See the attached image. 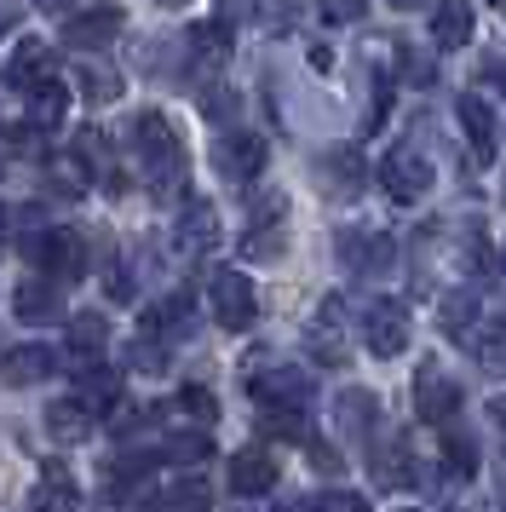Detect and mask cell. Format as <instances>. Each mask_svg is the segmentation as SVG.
I'll return each instance as SVG.
<instances>
[{"mask_svg": "<svg viewBox=\"0 0 506 512\" xmlns=\"http://www.w3.org/2000/svg\"><path fill=\"white\" fill-rule=\"evenodd\" d=\"M52 64H58V52L46 47V41H23V47L12 52V64H6V87L41 93L46 81H52Z\"/></svg>", "mask_w": 506, "mask_h": 512, "instance_id": "cell-13", "label": "cell"}, {"mask_svg": "<svg viewBox=\"0 0 506 512\" xmlns=\"http://www.w3.org/2000/svg\"><path fill=\"white\" fill-rule=\"evenodd\" d=\"M133 150L150 162V190L156 196H173L184 185V144L173 139V127H167L161 110H144L133 121Z\"/></svg>", "mask_w": 506, "mask_h": 512, "instance_id": "cell-1", "label": "cell"}, {"mask_svg": "<svg viewBox=\"0 0 506 512\" xmlns=\"http://www.w3.org/2000/svg\"><path fill=\"white\" fill-rule=\"evenodd\" d=\"M23 512H81V489H75V478H69L64 461L41 466V478H35V489H29Z\"/></svg>", "mask_w": 506, "mask_h": 512, "instance_id": "cell-9", "label": "cell"}, {"mask_svg": "<svg viewBox=\"0 0 506 512\" xmlns=\"http://www.w3.org/2000/svg\"><path fill=\"white\" fill-rule=\"evenodd\" d=\"M6 29H12V18H6V12H0V35H6Z\"/></svg>", "mask_w": 506, "mask_h": 512, "instance_id": "cell-46", "label": "cell"}, {"mask_svg": "<svg viewBox=\"0 0 506 512\" xmlns=\"http://www.w3.org/2000/svg\"><path fill=\"white\" fill-rule=\"evenodd\" d=\"M363 179H368V162L351 150V144H334V150H322V190L334 196V202H351V196H363Z\"/></svg>", "mask_w": 506, "mask_h": 512, "instance_id": "cell-10", "label": "cell"}, {"mask_svg": "<svg viewBox=\"0 0 506 512\" xmlns=\"http://www.w3.org/2000/svg\"><path fill=\"white\" fill-rule=\"evenodd\" d=\"M0 374H6V386H35V380H52V374H58V351H52V346H12V351H6V363H0Z\"/></svg>", "mask_w": 506, "mask_h": 512, "instance_id": "cell-18", "label": "cell"}, {"mask_svg": "<svg viewBox=\"0 0 506 512\" xmlns=\"http://www.w3.org/2000/svg\"><path fill=\"white\" fill-rule=\"evenodd\" d=\"M317 12H322V24H357L368 12V0H317Z\"/></svg>", "mask_w": 506, "mask_h": 512, "instance_id": "cell-36", "label": "cell"}, {"mask_svg": "<svg viewBox=\"0 0 506 512\" xmlns=\"http://www.w3.org/2000/svg\"><path fill=\"white\" fill-rule=\"evenodd\" d=\"M121 29H127V18H121L115 6H98V12H81V18H69V24H64V41H69L75 52H98V47H110Z\"/></svg>", "mask_w": 506, "mask_h": 512, "instance_id": "cell-15", "label": "cell"}, {"mask_svg": "<svg viewBox=\"0 0 506 512\" xmlns=\"http://www.w3.org/2000/svg\"><path fill=\"white\" fill-rule=\"evenodd\" d=\"M213 242H219V213H213V202H190V208L179 213V248L202 254Z\"/></svg>", "mask_w": 506, "mask_h": 512, "instance_id": "cell-20", "label": "cell"}, {"mask_svg": "<svg viewBox=\"0 0 506 512\" xmlns=\"http://www.w3.org/2000/svg\"><path fill=\"white\" fill-rule=\"evenodd\" d=\"M265 156H271V144H265V133H219V144H213V167L225 173V179H236V185H248V179H259L265 173Z\"/></svg>", "mask_w": 506, "mask_h": 512, "instance_id": "cell-4", "label": "cell"}, {"mask_svg": "<svg viewBox=\"0 0 506 512\" xmlns=\"http://www.w3.org/2000/svg\"><path fill=\"white\" fill-rule=\"evenodd\" d=\"M156 6H167V12H179V6H184V0H156Z\"/></svg>", "mask_w": 506, "mask_h": 512, "instance_id": "cell-45", "label": "cell"}, {"mask_svg": "<svg viewBox=\"0 0 506 512\" xmlns=\"http://www.w3.org/2000/svg\"><path fill=\"white\" fill-rule=\"evenodd\" d=\"M12 311H18V323L29 328H46V323H64V294H58V282H23L18 294H12Z\"/></svg>", "mask_w": 506, "mask_h": 512, "instance_id": "cell-12", "label": "cell"}, {"mask_svg": "<svg viewBox=\"0 0 506 512\" xmlns=\"http://www.w3.org/2000/svg\"><path fill=\"white\" fill-rule=\"evenodd\" d=\"M75 403H81L87 415L121 409V374L104 369V363H81V374H75Z\"/></svg>", "mask_w": 506, "mask_h": 512, "instance_id": "cell-14", "label": "cell"}, {"mask_svg": "<svg viewBox=\"0 0 506 512\" xmlns=\"http://www.w3.org/2000/svg\"><path fill=\"white\" fill-rule=\"evenodd\" d=\"M29 259L35 271H46V282H75L87 271V242L69 225H46L41 236H29Z\"/></svg>", "mask_w": 506, "mask_h": 512, "instance_id": "cell-2", "label": "cell"}, {"mask_svg": "<svg viewBox=\"0 0 506 512\" xmlns=\"http://www.w3.org/2000/svg\"><path fill=\"white\" fill-rule=\"evenodd\" d=\"M340 254H345V265L351 271H386L391 265V236H345L340 242Z\"/></svg>", "mask_w": 506, "mask_h": 512, "instance_id": "cell-22", "label": "cell"}, {"mask_svg": "<svg viewBox=\"0 0 506 512\" xmlns=\"http://www.w3.org/2000/svg\"><path fill=\"white\" fill-rule=\"evenodd\" d=\"M6 236H12V213L0 208V248H6Z\"/></svg>", "mask_w": 506, "mask_h": 512, "instance_id": "cell-43", "label": "cell"}, {"mask_svg": "<svg viewBox=\"0 0 506 512\" xmlns=\"http://www.w3.org/2000/svg\"><path fill=\"white\" fill-rule=\"evenodd\" d=\"M460 409V386L449 380V369L443 363H420L414 369V415L432 420V426H449Z\"/></svg>", "mask_w": 506, "mask_h": 512, "instance_id": "cell-5", "label": "cell"}, {"mask_svg": "<svg viewBox=\"0 0 506 512\" xmlns=\"http://www.w3.org/2000/svg\"><path fill=\"white\" fill-rule=\"evenodd\" d=\"M104 340H110V323L104 317H92V311H81V317H69V346L75 351H104Z\"/></svg>", "mask_w": 506, "mask_h": 512, "instance_id": "cell-27", "label": "cell"}, {"mask_svg": "<svg viewBox=\"0 0 506 512\" xmlns=\"http://www.w3.org/2000/svg\"><path fill=\"white\" fill-rule=\"evenodd\" d=\"M478 363L489 374H506V323L489 334V340H478Z\"/></svg>", "mask_w": 506, "mask_h": 512, "instance_id": "cell-37", "label": "cell"}, {"mask_svg": "<svg viewBox=\"0 0 506 512\" xmlns=\"http://www.w3.org/2000/svg\"><path fill=\"white\" fill-rule=\"evenodd\" d=\"M489 420H495V426L506 432V397H495V403H489Z\"/></svg>", "mask_w": 506, "mask_h": 512, "instance_id": "cell-40", "label": "cell"}, {"mask_svg": "<svg viewBox=\"0 0 506 512\" xmlns=\"http://www.w3.org/2000/svg\"><path fill=\"white\" fill-rule=\"evenodd\" d=\"M190 47L202 52V58H225L230 52V29L225 24H196L190 29Z\"/></svg>", "mask_w": 506, "mask_h": 512, "instance_id": "cell-32", "label": "cell"}, {"mask_svg": "<svg viewBox=\"0 0 506 512\" xmlns=\"http://www.w3.org/2000/svg\"><path fill=\"white\" fill-rule=\"evenodd\" d=\"M144 334H150V340H161V346H167V340H184V334H190V294L161 300L156 311L144 317Z\"/></svg>", "mask_w": 506, "mask_h": 512, "instance_id": "cell-21", "label": "cell"}, {"mask_svg": "<svg viewBox=\"0 0 506 512\" xmlns=\"http://www.w3.org/2000/svg\"><path fill=\"white\" fill-rule=\"evenodd\" d=\"M46 426H52L58 438H81V432L92 426V415L75 403V397H64V403H52V409H46Z\"/></svg>", "mask_w": 506, "mask_h": 512, "instance_id": "cell-28", "label": "cell"}, {"mask_svg": "<svg viewBox=\"0 0 506 512\" xmlns=\"http://www.w3.org/2000/svg\"><path fill=\"white\" fill-rule=\"evenodd\" d=\"M374 415H380V397L363 392V386L340 392V403H334V426H340L345 438H368L374 432Z\"/></svg>", "mask_w": 506, "mask_h": 512, "instance_id": "cell-19", "label": "cell"}, {"mask_svg": "<svg viewBox=\"0 0 506 512\" xmlns=\"http://www.w3.org/2000/svg\"><path fill=\"white\" fill-rule=\"evenodd\" d=\"M35 12H69V0H29Z\"/></svg>", "mask_w": 506, "mask_h": 512, "instance_id": "cell-41", "label": "cell"}, {"mask_svg": "<svg viewBox=\"0 0 506 512\" xmlns=\"http://www.w3.org/2000/svg\"><path fill=\"white\" fill-rule=\"evenodd\" d=\"M363 346L374 351V357H403V351H409V311L397 300H368Z\"/></svg>", "mask_w": 506, "mask_h": 512, "instance_id": "cell-6", "label": "cell"}, {"mask_svg": "<svg viewBox=\"0 0 506 512\" xmlns=\"http://www.w3.org/2000/svg\"><path fill=\"white\" fill-rule=\"evenodd\" d=\"M489 6H506V0H489Z\"/></svg>", "mask_w": 506, "mask_h": 512, "instance_id": "cell-47", "label": "cell"}, {"mask_svg": "<svg viewBox=\"0 0 506 512\" xmlns=\"http://www.w3.org/2000/svg\"><path fill=\"white\" fill-rule=\"evenodd\" d=\"M75 87H81V98H92V104H110V98L121 93L115 70H104V64H81V70H75Z\"/></svg>", "mask_w": 506, "mask_h": 512, "instance_id": "cell-25", "label": "cell"}, {"mask_svg": "<svg viewBox=\"0 0 506 512\" xmlns=\"http://www.w3.org/2000/svg\"><path fill=\"white\" fill-rule=\"evenodd\" d=\"M380 185H386L391 202H420L432 190V162L403 144V150H391L386 162H380Z\"/></svg>", "mask_w": 506, "mask_h": 512, "instance_id": "cell-8", "label": "cell"}, {"mask_svg": "<svg viewBox=\"0 0 506 512\" xmlns=\"http://www.w3.org/2000/svg\"><path fill=\"white\" fill-rule=\"evenodd\" d=\"M472 311H478L472 294H449V300H443V328H449V334H466V328H472Z\"/></svg>", "mask_w": 506, "mask_h": 512, "instance_id": "cell-35", "label": "cell"}, {"mask_svg": "<svg viewBox=\"0 0 506 512\" xmlns=\"http://www.w3.org/2000/svg\"><path fill=\"white\" fill-rule=\"evenodd\" d=\"M64 104H69V93L58 87V81H46L41 93H35V116H29V127H52V121L64 116Z\"/></svg>", "mask_w": 506, "mask_h": 512, "instance_id": "cell-29", "label": "cell"}, {"mask_svg": "<svg viewBox=\"0 0 506 512\" xmlns=\"http://www.w3.org/2000/svg\"><path fill=\"white\" fill-rule=\"evenodd\" d=\"M391 6H397V12H414V6H426V0H391Z\"/></svg>", "mask_w": 506, "mask_h": 512, "instance_id": "cell-44", "label": "cell"}, {"mask_svg": "<svg viewBox=\"0 0 506 512\" xmlns=\"http://www.w3.org/2000/svg\"><path fill=\"white\" fill-rule=\"evenodd\" d=\"M501 265H506V248H501Z\"/></svg>", "mask_w": 506, "mask_h": 512, "instance_id": "cell-48", "label": "cell"}, {"mask_svg": "<svg viewBox=\"0 0 506 512\" xmlns=\"http://www.w3.org/2000/svg\"><path fill=\"white\" fill-rule=\"evenodd\" d=\"M127 363H133L138 374H161V369H167V346L144 334V340H133V346H127Z\"/></svg>", "mask_w": 506, "mask_h": 512, "instance_id": "cell-30", "label": "cell"}, {"mask_svg": "<svg viewBox=\"0 0 506 512\" xmlns=\"http://www.w3.org/2000/svg\"><path fill=\"white\" fill-rule=\"evenodd\" d=\"M443 466H449L455 478H472V472H478V443L449 426V432H443Z\"/></svg>", "mask_w": 506, "mask_h": 512, "instance_id": "cell-24", "label": "cell"}, {"mask_svg": "<svg viewBox=\"0 0 506 512\" xmlns=\"http://www.w3.org/2000/svg\"><path fill=\"white\" fill-rule=\"evenodd\" d=\"M460 127H466V144H472V156H478L483 167L501 156V127H495V110H489L478 93L460 98Z\"/></svg>", "mask_w": 506, "mask_h": 512, "instance_id": "cell-11", "label": "cell"}, {"mask_svg": "<svg viewBox=\"0 0 506 512\" xmlns=\"http://www.w3.org/2000/svg\"><path fill=\"white\" fill-rule=\"evenodd\" d=\"M276 213H282V202H276L271 213H259V219H253V231L242 236V254H248V259H276V254H282V225H276Z\"/></svg>", "mask_w": 506, "mask_h": 512, "instance_id": "cell-23", "label": "cell"}, {"mask_svg": "<svg viewBox=\"0 0 506 512\" xmlns=\"http://www.w3.org/2000/svg\"><path fill=\"white\" fill-rule=\"evenodd\" d=\"M276 512H311V501H276Z\"/></svg>", "mask_w": 506, "mask_h": 512, "instance_id": "cell-42", "label": "cell"}, {"mask_svg": "<svg viewBox=\"0 0 506 512\" xmlns=\"http://www.w3.org/2000/svg\"><path fill=\"white\" fill-rule=\"evenodd\" d=\"M207 300H213V317H219V328H230V334L253 328V317H259L253 282L242 277V271H230V265H219V271H213V282H207Z\"/></svg>", "mask_w": 506, "mask_h": 512, "instance_id": "cell-3", "label": "cell"}, {"mask_svg": "<svg viewBox=\"0 0 506 512\" xmlns=\"http://www.w3.org/2000/svg\"><path fill=\"white\" fill-rule=\"evenodd\" d=\"M248 392L259 397V409H299L311 397V374L294 369V363H271V369L248 374Z\"/></svg>", "mask_w": 506, "mask_h": 512, "instance_id": "cell-7", "label": "cell"}, {"mask_svg": "<svg viewBox=\"0 0 506 512\" xmlns=\"http://www.w3.org/2000/svg\"><path fill=\"white\" fill-rule=\"evenodd\" d=\"M311 512H368V501L351 489H322V495H311Z\"/></svg>", "mask_w": 506, "mask_h": 512, "instance_id": "cell-34", "label": "cell"}, {"mask_svg": "<svg viewBox=\"0 0 506 512\" xmlns=\"http://www.w3.org/2000/svg\"><path fill=\"white\" fill-rule=\"evenodd\" d=\"M472 29H478V12H472V0H437L432 12V41L443 52H455L472 41Z\"/></svg>", "mask_w": 506, "mask_h": 512, "instance_id": "cell-17", "label": "cell"}, {"mask_svg": "<svg viewBox=\"0 0 506 512\" xmlns=\"http://www.w3.org/2000/svg\"><path fill=\"white\" fill-rule=\"evenodd\" d=\"M179 409H190L196 420H213V392H207V386H184V392H179Z\"/></svg>", "mask_w": 506, "mask_h": 512, "instance_id": "cell-38", "label": "cell"}, {"mask_svg": "<svg viewBox=\"0 0 506 512\" xmlns=\"http://www.w3.org/2000/svg\"><path fill=\"white\" fill-rule=\"evenodd\" d=\"M403 512H414V507H403Z\"/></svg>", "mask_w": 506, "mask_h": 512, "instance_id": "cell-49", "label": "cell"}, {"mask_svg": "<svg viewBox=\"0 0 506 512\" xmlns=\"http://www.w3.org/2000/svg\"><path fill=\"white\" fill-rule=\"evenodd\" d=\"M230 489H236V495H271L276 489V455H265V449H236V455H230Z\"/></svg>", "mask_w": 506, "mask_h": 512, "instance_id": "cell-16", "label": "cell"}, {"mask_svg": "<svg viewBox=\"0 0 506 512\" xmlns=\"http://www.w3.org/2000/svg\"><path fill=\"white\" fill-rule=\"evenodd\" d=\"M167 507L173 512H213V489H207V478H179V484L167 489Z\"/></svg>", "mask_w": 506, "mask_h": 512, "instance_id": "cell-26", "label": "cell"}, {"mask_svg": "<svg viewBox=\"0 0 506 512\" xmlns=\"http://www.w3.org/2000/svg\"><path fill=\"white\" fill-rule=\"evenodd\" d=\"M259 432H271V438H305V420H299V409H259Z\"/></svg>", "mask_w": 506, "mask_h": 512, "instance_id": "cell-31", "label": "cell"}, {"mask_svg": "<svg viewBox=\"0 0 506 512\" xmlns=\"http://www.w3.org/2000/svg\"><path fill=\"white\" fill-rule=\"evenodd\" d=\"M167 455L173 461H202V455H213V443H207V432H173L167 438Z\"/></svg>", "mask_w": 506, "mask_h": 512, "instance_id": "cell-33", "label": "cell"}, {"mask_svg": "<svg viewBox=\"0 0 506 512\" xmlns=\"http://www.w3.org/2000/svg\"><path fill=\"white\" fill-rule=\"evenodd\" d=\"M311 466H317L322 478H340V472H345V455H340V449H328V443H311Z\"/></svg>", "mask_w": 506, "mask_h": 512, "instance_id": "cell-39", "label": "cell"}]
</instances>
